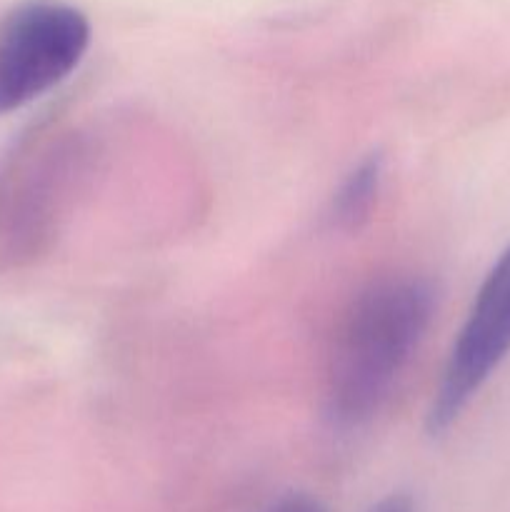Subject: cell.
Returning <instances> with one entry per match:
<instances>
[{
  "label": "cell",
  "mask_w": 510,
  "mask_h": 512,
  "mask_svg": "<svg viewBox=\"0 0 510 512\" xmlns=\"http://www.w3.org/2000/svg\"><path fill=\"white\" fill-rule=\"evenodd\" d=\"M435 288L420 275H388L365 285L335 330L325 368V415L338 430L368 423L423 343Z\"/></svg>",
  "instance_id": "obj_1"
},
{
  "label": "cell",
  "mask_w": 510,
  "mask_h": 512,
  "mask_svg": "<svg viewBox=\"0 0 510 512\" xmlns=\"http://www.w3.org/2000/svg\"><path fill=\"white\" fill-rule=\"evenodd\" d=\"M90 45V23L75 5L28 0L0 20V115L63 83Z\"/></svg>",
  "instance_id": "obj_2"
},
{
  "label": "cell",
  "mask_w": 510,
  "mask_h": 512,
  "mask_svg": "<svg viewBox=\"0 0 510 512\" xmlns=\"http://www.w3.org/2000/svg\"><path fill=\"white\" fill-rule=\"evenodd\" d=\"M510 353V248L495 260L475 293L463 328L450 348L428 410V433L443 435L473 403Z\"/></svg>",
  "instance_id": "obj_3"
},
{
  "label": "cell",
  "mask_w": 510,
  "mask_h": 512,
  "mask_svg": "<svg viewBox=\"0 0 510 512\" xmlns=\"http://www.w3.org/2000/svg\"><path fill=\"white\" fill-rule=\"evenodd\" d=\"M68 158L55 143H40L0 178V248L5 255H30L43 238L63 198Z\"/></svg>",
  "instance_id": "obj_4"
},
{
  "label": "cell",
  "mask_w": 510,
  "mask_h": 512,
  "mask_svg": "<svg viewBox=\"0 0 510 512\" xmlns=\"http://www.w3.org/2000/svg\"><path fill=\"white\" fill-rule=\"evenodd\" d=\"M385 163L380 155H368L343 178L330 200V220L338 230H360L373 215L383 190Z\"/></svg>",
  "instance_id": "obj_5"
},
{
  "label": "cell",
  "mask_w": 510,
  "mask_h": 512,
  "mask_svg": "<svg viewBox=\"0 0 510 512\" xmlns=\"http://www.w3.org/2000/svg\"><path fill=\"white\" fill-rule=\"evenodd\" d=\"M263 512H328V508L308 493H288L270 503Z\"/></svg>",
  "instance_id": "obj_6"
},
{
  "label": "cell",
  "mask_w": 510,
  "mask_h": 512,
  "mask_svg": "<svg viewBox=\"0 0 510 512\" xmlns=\"http://www.w3.org/2000/svg\"><path fill=\"white\" fill-rule=\"evenodd\" d=\"M368 512H415L413 500L408 495H390V498L380 500L378 505H373Z\"/></svg>",
  "instance_id": "obj_7"
}]
</instances>
